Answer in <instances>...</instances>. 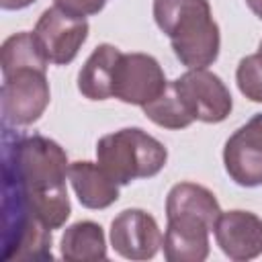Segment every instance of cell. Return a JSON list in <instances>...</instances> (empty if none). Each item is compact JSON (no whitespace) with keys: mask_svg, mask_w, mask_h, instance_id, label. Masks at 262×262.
Wrapping results in <instances>:
<instances>
[{"mask_svg":"<svg viewBox=\"0 0 262 262\" xmlns=\"http://www.w3.org/2000/svg\"><path fill=\"white\" fill-rule=\"evenodd\" d=\"M68 156L63 147L43 135H33L16 141L6 158V199L45 227H61L72 205L68 199L66 176Z\"/></svg>","mask_w":262,"mask_h":262,"instance_id":"6da1fadb","label":"cell"},{"mask_svg":"<svg viewBox=\"0 0 262 262\" xmlns=\"http://www.w3.org/2000/svg\"><path fill=\"white\" fill-rule=\"evenodd\" d=\"M154 18L188 70H203L217 59L221 35L209 0H154Z\"/></svg>","mask_w":262,"mask_h":262,"instance_id":"7a4b0ae2","label":"cell"},{"mask_svg":"<svg viewBox=\"0 0 262 262\" xmlns=\"http://www.w3.org/2000/svg\"><path fill=\"white\" fill-rule=\"evenodd\" d=\"M96 160L117 184L156 176L168 160L164 143L139 127L119 129L98 139Z\"/></svg>","mask_w":262,"mask_h":262,"instance_id":"3957f363","label":"cell"},{"mask_svg":"<svg viewBox=\"0 0 262 262\" xmlns=\"http://www.w3.org/2000/svg\"><path fill=\"white\" fill-rule=\"evenodd\" d=\"M49 98V82L43 70H16L4 76L2 82V117L8 125L14 127L33 125L45 113Z\"/></svg>","mask_w":262,"mask_h":262,"instance_id":"277c9868","label":"cell"},{"mask_svg":"<svg viewBox=\"0 0 262 262\" xmlns=\"http://www.w3.org/2000/svg\"><path fill=\"white\" fill-rule=\"evenodd\" d=\"M172 84L194 121L221 123L229 117L233 108L227 86L217 74L209 72L207 68L188 70L180 78L172 80Z\"/></svg>","mask_w":262,"mask_h":262,"instance_id":"5b68a950","label":"cell"},{"mask_svg":"<svg viewBox=\"0 0 262 262\" xmlns=\"http://www.w3.org/2000/svg\"><path fill=\"white\" fill-rule=\"evenodd\" d=\"M88 23L86 18L72 16L57 6L43 10L39 16L33 37L49 63L66 66L74 61L80 47L88 39Z\"/></svg>","mask_w":262,"mask_h":262,"instance_id":"8992f818","label":"cell"},{"mask_svg":"<svg viewBox=\"0 0 262 262\" xmlns=\"http://www.w3.org/2000/svg\"><path fill=\"white\" fill-rule=\"evenodd\" d=\"M166 86L168 80L156 57L147 53H121L113 80L115 98L125 104L145 106L158 98Z\"/></svg>","mask_w":262,"mask_h":262,"instance_id":"52a82bcc","label":"cell"},{"mask_svg":"<svg viewBox=\"0 0 262 262\" xmlns=\"http://www.w3.org/2000/svg\"><path fill=\"white\" fill-rule=\"evenodd\" d=\"M223 164L235 184L246 188L262 184V113L229 135L223 147Z\"/></svg>","mask_w":262,"mask_h":262,"instance_id":"ba28073f","label":"cell"},{"mask_svg":"<svg viewBox=\"0 0 262 262\" xmlns=\"http://www.w3.org/2000/svg\"><path fill=\"white\" fill-rule=\"evenodd\" d=\"M158 221L143 209H125L111 223V246L127 260H149L162 248Z\"/></svg>","mask_w":262,"mask_h":262,"instance_id":"9c48e42d","label":"cell"},{"mask_svg":"<svg viewBox=\"0 0 262 262\" xmlns=\"http://www.w3.org/2000/svg\"><path fill=\"white\" fill-rule=\"evenodd\" d=\"M217 246L235 262H246L262 254V219L250 211H227L217 217L213 227Z\"/></svg>","mask_w":262,"mask_h":262,"instance_id":"30bf717a","label":"cell"},{"mask_svg":"<svg viewBox=\"0 0 262 262\" xmlns=\"http://www.w3.org/2000/svg\"><path fill=\"white\" fill-rule=\"evenodd\" d=\"M166 219L164 258L168 262H203L209 256V231L213 227L194 215H172Z\"/></svg>","mask_w":262,"mask_h":262,"instance_id":"8fae6325","label":"cell"},{"mask_svg":"<svg viewBox=\"0 0 262 262\" xmlns=\"http://www.w3.org/2000/svg\"><path fill=\"white\" fill-rule=\"evenodd\" d=\"M68 178L72 188L86 209H106L119 199V184L106 174V170L96 162H74L70 164Z\"/></svg>","mask_w":262,"mask_h":262,"instance_id":"7c38bea8","label":"cell"},{"mask_svg":"<svg viewBox=\"0 0 262 262\" xmlns=\"http://www.w3.org/2000/svg\"><path fill=\"white\" fill-rule=\"evenodd\" d=\"M121 51L111 45H98L78 74V90L90 100H106L113 96V80Z\"/></svg>","mask_w":262,"mask_h":262,"instance_id":"4fadbf2b","label":"cell"},{"mask_svg":"<svg viewBox=\"0 0 262 262\" xmlns=\"http://www.w3.org/2000/svg\"><path fill=\"white\" fill-rule=\"evenodd\" d=\"M172 215H194L215 227L221 207L209 188L194 182H178L166 196V217Z\"/></svg>","mask_w":262,"mask_h":262,"instance_id":"5bb4252c","label":"cell"},{"mask_svg":"<svg viewBox=\"0 0 262 262\" xmlns=\"http://www.w3.org/2000/svg\"><path fill=\"white\" fill-rule=\"evenodd\" d=\"M61 256L68 262H94L106 258L104 231L94 221H78L61 235Z\"/></svg>","mask_w":262,"mask_h":262,"instance_id":"9a60e30c","label":"cell"},{"mask_svg":"<svg viewBox=\"0 0 262 262\" xmlns=\"http://www.w3.org/2000/svg\"><path fill=\"white\" fill-rule=\"evenodd\" d=\"M2 76H8L16 70L35 68V70H47V59L43 57L33 33L23 31L16 35H10L2 43Z\"/></svg>","mask_w":262,"mask_h":262,"instance_id":"2e32d148","label":"cell"},{"mask_svg":"<svg viewBox=\"0 0 262 262\" xmlns=\"http://www.w3.org/2000/svg\"><path fill=\"white\" fill-rule=\"evenodd\" d=\"M141 108L149 121H154L156 125H160L164 129H184L194 123V119L186 111L184 102L180 100L178 92L174 90L172 82H168V86L164 88V92L158 98H154L151 102H147Z\"/></svg>","mask_w":262,"mask_h":262,"instance_id":"e0dca14e","label":"cell"},{"mask_svg":"<svg viewBox=\"0 0 262 262\" xmlns=\"http://www.w3.org/2000/svg\"><path fill=\"white\" fill-rule=\"evenodd\" d=\"M235 82L239 92L252 100V102H262V53H252L246 55L235 70Z\"/></svg>","mask_w":262,"mask_h":262,"instance_id":"ac0fdd59","label":"cell"},{"mask_svg":"<svg viewBox=\"0 0 262 262\" xmlns=\"http://www.w3.org/2000/svg\"><path fill=\"white\" fill-rule=\"evenodd\" d=\"M55 6L72 16H78V18H86L90 14H96L104 8V2L106 0H53Z\"/></svg>","mask_w":262,"mask_h":262,"instance_id":"d6986e66","label":"cell"},{"mask_svg":"<svg viewBox=\"0 0 262 262\" xmlns=\"http://www.w3.org/2000/svg\"><path fill=\"white\" fill-rule=\"evenodd\" d=\"M33 2H37V0H0V6L4 10H20V8L31 6Z\"/></svg>","mask_w":262,"mask_h":262,"instance_id":"ffe728a7","label":"cell"},{"mask_svg":"<svg viewBox=\"0 0 262 262\" xmlns=\"http://www.w3.org/2000/svg\"><path fill=\"white\" fill-rule=\"evenodd\" d=\"M246 4L250 6V10L262 20V0H246Z\"/></svg>","mask_w":262,"mask_h":262,"instance_id":"44dd1931","label":"cell"},{"mask_svg":"<svg viewBox=\"0 0 262 262\" xmlns=\"http://www.w3.org/2000/svg\"><path fill=\"white\" fill-rule=\"evenodd\" d=\"M258 51H260V53H262V41H260V47H258Z\"/></svg>","mask_w":262,"mask_h":262,"instance_id":"7402d4cb","label":"cell"}]
</instances>
